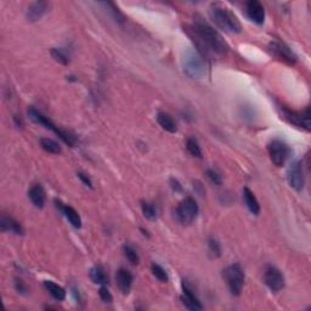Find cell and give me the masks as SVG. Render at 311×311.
Segmentation results:
<instances>
[{
	"label": "cell",
	"mask_w": 311,
	"mask_h": 311,
	"mask_svg": "<svg viewBox=\"0 0 311 311\" xmlns=\"http://www.w3.org/2000/svg\"><path fill=\"white\" fill-rule=\"evenodd\" d=\"M51 56L54 57L55 61L64 65V66H67V65L70 64V55H68L64 49H60V47H52Z\"/></svg>",
	"instance_id": "d4e9b609"
},
{
	"label": "cell",
	"mask_w": 311,
	"mask_h": 311,
	"mask_svg": "<svg viewBox=\"0 0 311 311\" xmlns=\"http://www.w3.org/2000/svg\"><path fill=\"white\" fill-rule=\"evenodd\" d=\"M170 186H171V189H173L175 192H181L182 191V186L180 185V182L177 181L176 179H174V177H171V179H170Z\"/></svg>",
	"instance_id": "e575fe53"
},
{
	"label": "cell",
	"mask_w": 311,
	"mask_h": 311,
	"mask_svg": "<svg viewBox=\"0 0 311 311\" xmlns=\"http://www.w3.org/2000/svg\"><path fill=\"white\" fill-rule=\"evenodd\" d=\"M90 278L94 283L101 284V286H106L108 284V276L106 274L105 269L101 265L94 266L90 270Z\"/></svg>",
	"instance_id": "7402d4cb"
},
{
	"label": "cell",
	"mask_w": 311,
	"mask_h": 311,
	"mask_svg": "<svg viewBox=\"0 0 311 311\" xmlns=\"http://www.w3.org/2000/svg\"><path fill=\"white\" fill-rule=\"evenodd\" d=\"M133 281H134V277H133V274L127 269H119L115 274V282H117L118 288L119 291L123 293V294H128L132 289L133 286Z\"/></svg>",
	"instance_id": "5bb4252c"
},
{
	"label": "cell",
	"mask_w": 311,
	"mask_h": 311,
	"mask_svg": "<svg viewBox=\"0 0 311 311\" xmlns=\"http://www.w3.org/2000/svg\"><path fill=\"white\" fill-rule=\"evenodd\" d=\"M72 294L75 295V298H76V300L78 301H82V299H81V294H79V291L77 288H72Z\"/></svg>",
	"instance_id": "d590c367"
},
{
	"label": "cell",
	"mask_w": 311,
	"mask_h": 311,
	"mask_svg": "<svg viewBox=\"0 0 311 311\" xmlns=\"http://www.w3.org/2000/svg\"><path fill=\"white\" fill-rule=\"evenodd\" d=\"M123 252H124V256H126L127 259H128L133 265H138L139 263H140V257H139L138 252H136L132 245H129V244L124 245Z\"/></svg>",
	"instance_id": "484cf974"
},
{
	"label": "cell",
	"mask_w": 311,
	"mask_h": 311,
	"mask_svg": "<svg viewBox=\"0 0 311 311\" xmlns=\"http://www.w3.org/2000/svg\"><path fill=\"white\" fill-rule=\"evenodd\" d=\"M28 197L29 200L32 201V203L34 204V207H37V208L39 209L44 208L46 202V192L40 183H37V185L32 186V188L29 189Z\"/></svg>",
	"instance_id": "ac0fdd59"
},
{
	"label": "cell",
	"mask_w": 311,
	"mask_h": 311,
	"mask_svg": "<svg viewBox=\"0 0 311 311\" xmlns=\"http://www.w3.org/2000/svg\"><path fill=\"white\" fill-rule=\"evenodd\" d=\"M223 276L226 281L231 294L238 297L242 293L244 286V271L239 264H232L227 266L223 271Z\"/></svg>",
	"instance_id": "277c9868"
},
{
	"label": "cell",
	"mask_w": 311,
	"mask_h": 311,
	"mask_svg": "<svg viewBox=\"0 0 311 311\" xmlns=\"http://www.w3.org/2000/svg\"><path fill=\"white\" fill-rule=\"evenodd\" d=\"M102 5H105L106 8H108L109 13L112 14V16H113V19L115 20V22L123 23L124 21H126V17H124V15L120 13L119 9L115 7L113 3H102Z\"/></svg>",
	"instance_id": "83f0119b"
},
{
	"label": "cell",
	"mask_w": 311,
	"mask_h": 311,
	"mask_svg": "<svg viewBox=\"0 0 311 311\" xmlns=\"http://www.w3.org/2000/svg\"><path fill=\"white\" fill-rule=\"evenodd\" d=\"M287 181L295 191H301L305 185V176L301 161H294L287 170Z\"/></svg>",
	"instance_id": "9c48e42d"
},
{
	"label": "cell",
	"mask_w": 311,
	"mask_h": 311,
	"mask_svg": "<svg viewBox=\"0 0 311 311\" xmlns=\"http://www.w3.org/2000/svg\"><path fill=\"white\" fill-rule=\"evenodd\" d=\"M243 198H244V203L247 206V208L250 209V212L254 215H259L260 213V204L258 202L256 195L253 194V191L250 190L248 188L243 189Z\"/></svg>",
	"instance_id": "ffe728a7"
},
{
	"label": "cell",
	"mask_w": 311,
	"mask_h": 311,
	"mask_svg": "<svg viewBox=\"0 0 311 311\" xmlns=\"http://www.w3.org/2000/svg\"><path fill=\"white\" fill-rule=\"evenodd\" d=\"M157 122H158L159 126H161L165 132L171 133V134L177 132V126L175 120L173 119V117H171L170 114L165 113V112H158V113H157Z\"/></svg>",
	"instance_id": "d6986e66"
},
{
	"label": "cell",
	"mask_w": 311,
	"mask_h": 311,
	"mask_svg": "<svg viewBox=\"0 0 311 311\" xmlns=\"http://www.w3.org/2000/svg\"><path fill=\"white\" fill-rule=\"evenodd\" d=\"M28 115H29V118H31V119L33 120L34 123L40 124V126L45 127L46 129H49V130H51V132H54L56 135H57L58 132H60L61 128L56 127L55 124L49 119V118L45 117V115H44L43 113H40V112L38 111V109H35L34 107H29Z\"/></svg>",
	"instance_id": "9a60e30c"
},
{
	"label": "cell",
	"mask_w": 311,
	"mask_h": 311,
	"mask_svg": "<svg viewBox=\"0 0 311 311\" xmlns=\"http://www.w3.org/2000/svg\"><path fill=\"white\" fill-rule=\"evenodd\" d=\"M269 50H270L272 55L276 56L278 60L286 62V64L294 65L297 62V56L293 52L291 47L287 46L286 44L280 43V41H272L269 45Z\"/></svg>",
	"instance_id": "30bf717a"
},
{
	"label": "cell",
	"mask_w": 311,
	"mask_h": 311,
	"mask_svg": "<svg viewBox=\"0 0 311 311\" xmlns=\"http://www.w3.org/2000/svg\"><path fill=\"white\" fill-rule=\"evenodd\" d=\"M207 177L212 181L214 185H221V182H223V177H221L220 174L218 173V171H215L214 169H207L206 171Z\"/></svg>",
	"instance_id": "4dcf8cb0"
},
{
	"label": "cell",
	"mask_w": 311,
	"mask_h": 311,
	"mask_svg": "<svg viewBox=\"0 0 311 311\" xmlns=\"http://www.w3.org/2000/svg\"><path fill=\"white\" fill-rule=\"evenodd\" d=\"M47 11H49V4L46 2H34L28 7L26 16L29 22H37L45 16Z\"/></svg>",
	"instance_id": "4fadbf2b"
},
{
	"label": "cell",
	"mask_w": 311,
	"mask_h": 311,
	"mask_svg": "<svg viewBox=\"0 0 311 311\" xmlns=\"http://www.w3.org/2000/svg\"><path fill=\"white\" fill-rule=\"evenodd\" d=\"M56 206L60 208V210L62 213H64V215L66 217V219L68 221H70V224L72 225L73 227H76V229H81L82 227V219L79 217V214L77 213V210L75 208H72V207L70 206H65L64 203L61 202V201L55 200Z\"/></svg>",
	"instance_id": "e0dca14e"
},
{
	"label": "cell",
	"mask_w": 311,
	"mask_h": 311,
	"mask_svg": "<svg viewBox=\"0 0 311 311\" xmlns=\"http://www.w3.org/2000/svg\"><path fill=\"white\" fill-rule=\"evenodd\" d=\"M245 14H247L248 19L253 21L257 25H263L265 21V10L262 3L258 0H250L245 4Z\"/></svg>",
	"instance_id": "8fae6325"
},
{
	"label": "cell",
	"mask_w": 311,
	"mask_h": 311,
	"mask_svg": "<svg viewBox=\"0 0 311 311\" xmlns=\"http://www.w3.org/2000/svg\"><path fill=\"white\" fill-rule=\"evenodd\" d=\"M99 294L100 298H101V300L103 303H112V300H113V297H112L111 292L108 291V288L106 286H101L99 289Z\"/></svg>",
	"instance_id": "1f68e13d"
},
{
	"label": "cell",
	"mask_w": 311,
	"mask_h": 311,
	"mask_svg": "<svg viewBox=\"0 0 311 311\" xmlns=\"http://www.w3.org/2000/svg\"><path fill=\"white\" fill-rule=\"evenodd\" d=\"M78 177L82 180L83 182H84L85 186H88V188H93V182H91L90 177H89L87 174H84V173H82V171H79Z\"/></svg>",
	"instance_id": "d6a6232c"
},
{
	"label": "cell",
	"mask_w": 311,
	"mask_h": 311,
	"mask_svg": "<svg viewBox=\"0 0 311 311\" xmlns=\"http://www.w3.org/2000/svg\"><path fill=\"white\" fill-rule=\"evenodd\" d=\"M192 31L207 50H210V51L220 56H225L229 52L230 46L223 38V35L219 33L212 25H209L203 17L195 15Z\"/></svg>",
	"instance_id": "6da1fadb"
},
{
	"label": "cell",
	"mask_w": 311,
	"mask_h": 311,
	"mask_svg": "<svg viewBox=\"0 0 311 311\" xmlns=\"http://www.w3.org/2000/svg\"><path fill=\"white\" fill-rule=\"evenodd\" d=\"M15 287H16V291L21 293V294H25V293L27 292V287H26V284L23 283L21 280H16V282H15Z\"/></svg>",
	"instance_id": "836d02e7"
},
{
	"label": "cell",
	"mask_w": 311,
	"mask_h": 311,
	"mask_svg": "<svg viewBox=\"0 0 311 311\" xmlns=\"http://www.w3.org/2000/svg\"><path fill=\"white\" fill-rule=\"evenodd\" d=\"M181 301L182 304L188 307L189 310L192 311H198L202 310L203 306L201 304L200 299L196 297L194 291L188 286V284L182 283V295H181Z\"/></svg>",
	"instance_id": "7c38bea8"
},
{
	"label": "cell",
	"mask_w": 311,
	"mask_h": 311,
	"mask_svg": "<svg viewBox=\"0 0 311 311\" xmlns=\"http://www.w3.org/2000/svg\"><path fill=\"white\" fill-rule=\"evenodd\" d=\"M183 72L192 79H201L206 76L207 65L203 56L197 50H186L182 57Z\"/></svg>",
	"instance_id": "3957f363"
},
{
	"label": "cell",
	"mask_w": 311,
	"mask_h": 311,
	"mask_svg": "<svg viewBox=\"0 0 311 311\" xmlns=\"http://www.w3.org/2000/svg\"><path fill=\"white\" fill-rule=\"evenodd\" d=\"M209 16L213 22L226 33L239 34L242 32V25L238 17L224 4L213 3L209 7Z\"/></svg>",
	"instance_id": "7a4b0ae2"
},
{
	"label": "cell",
	"mask_w": 311,
	"mask_h": 311,
	"mask_svg": "<svg viewBox=\"0 0 311 311\" xmlns=\"http://www.w3.org/2000/svg\"><path fill=\"white\" fill-rule=\"evenodd\" d=\"M186 149L190 152V155L196 157V158H202V150H201L200 144L195 138H189L186 141Z\"/></svg>",
	"instance_id": "cb8c5ba5"
},
{
	"label": "cell",
	"mask_w": 311,
	"mask_h": 311,
	"mask_svg": "<svg viewBox=\"0 0 311 311\" xmlns=\"http://www.w3.org/2000/svg\"><path fill=\"white\" fill-rule=\"evenodd\" d=\"M268 152L270 156L271 162L276 167H283L287 159L291 156V149L288 145L282 140H272L268 145Z\"/></svg>",
	"instance_id": "8992f818"
},
{
	"label": "cell",
	"mask_w": 311,
	"mask_h": 311,
	"mask_svg": "<svg viewBox=\"0 0 311 311\" xmlns=\"http://www.w3.org/2000/svg\"><path fill=\"white\" fill-rule=\"evenodd\" d=\"M264 282L268 288L270 289L271 292H280L284 288V284H286V281H284V276L282 274V271L278 270L276 266L274 265H266L264 269Z\"/></svg>",
	"instance_id": "ba28073f"
},
{
	"label": "cell",
	"mask_w": 311,
	"mask_h": 311,
	"mask_svg": "<svg viewBox=\"0 0 311 311\" xmlns=\"http://www.w3.org/2000/svg\"><path fill=\"white\" fill-rule=\"evenodd\" d=\"M151 270H152L153 276H155L157 280H159V281H161V282H167V281H168V274H167V271H165L161 265L156 264V263H155V264H152V266H151Z\"/></svg>",
	"instance_id": "f1b7e54d"
},
{
	"label": "cell",
	"mask_w": 311,
	"mask_h": 311,
	"mask_svg": "<svg viewBox=\"0 0 311 311\" xmlns=\"http://www.w3.org/2000/svg\"><path fill=\"white\" fill-rule=\"evenodd\" d=\"M208 251L213 258H219L221 256L220 243L214 238H209L208 241Z\"/></svg>",
	"instance_id": "f546056e"
},
{
	"label": "cell",
	"mask_w": 311,
	"mask_h": 311,
	"mask_svg": "<svg viewBox=\"0 0 311 311\" xmlns=\"http://www.w3.org/2000/svg\"><path fill=\"white\" fill-rule=\"evenodd\" d=\"M281 114H282L283 119H286L287 122L292 126L297 127V128L305 129L306 132L310 130V112L309 108H305L303 112H297L292 111L288 108H282L281 109Z\"/></svg>",
	"instance_id": "52a82bcc"
},
{
	"label": "cell",
	"mask_w": 311,
	"mask_h": 311,
	"mask_svg": "<svg viewBox=\"0 0 311 311\" xmlns=\"http://www.w3.org/2000/svg\"><path fill=\"white\" fill-rule=\"evenodd\" d=\"M0 230H2V232H11L15 233V235H23L25 233L22 225L17 220H15L14 218L8 217V215H2V218H0Z\"/></svg>",
	"instance_id": "2e32d148"
},
{
	"label": "cell",
	"mask_w": 311,
	"mask_h": 311,
	"mask_svg": "<svg viewBox=\"0 0 311 311\" xmlns=\"http://www.w3.org/2000/svg\"><path fill=\"white\" fill-rule=\"evenodd\" d=\"M141 209L142 213H144V217L146 219H149V220H156L157 218V212L155 209V207L152 206V204L149 202H145V201H142L141 202Z\"/></svg>",
	"instance_id": "4316f807"
},
{
	"label": "cell",
	"mask_w": 311,
	"mask_h": 311,
	"mask_svg": "<svg viewBox=\"0 0 311 311\" xmlns=\"http://www.w3.org/2000/svg\"><path fill=\"white\" fill-rule=\"evenodd\" d=\"M198 213H200V208L195 198L186 197L179 203L175 214L180 223L189 225L196 220Z\"/></svg>",
	"instance_id": "5b68a950"
},
{
	"label": "cell",
	"mask_w": 311,
	"mask_h": 311,
	"mask_svg": "<svg viewBox=\"0 0 311 311\" xmlns=\"http://www.w3.org/2000/svg\"><path fill=\"white\" fill-rule=\"evenodd\" d=\"M44 287L56 300L61 301L65 300V298H66V291H65L64 287L58 286L57 283L52 282V281H44Z\"/></svg>",
	"instance_id": "44dd1931"
},
{
	"label": "cell",
	"mask_w": 311,
	"mask_h": 311,
	"mask_svg": "<svg viewBox=\"0 0 311 311\" xmlns=\"http://www.w3.org/2000/svg\"><path fill=\"white\" fill-rule=\"evenodd\" d=\"M40 146L44 151H46L47 153H52V155H58L61 153V146L57 142L49 138H43L40 139Z\"/></svg>",
	"instance_id": "603a6c76"
}]
</instances>
